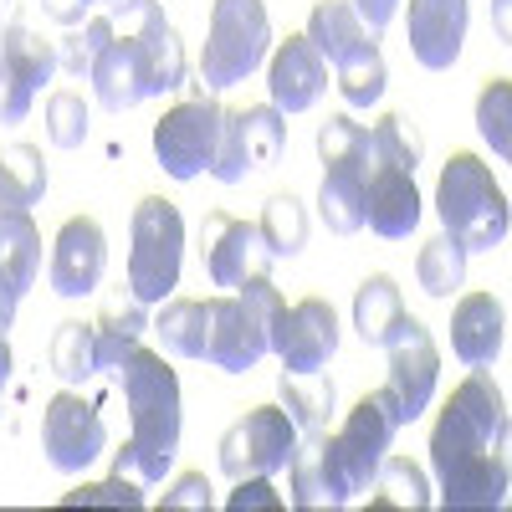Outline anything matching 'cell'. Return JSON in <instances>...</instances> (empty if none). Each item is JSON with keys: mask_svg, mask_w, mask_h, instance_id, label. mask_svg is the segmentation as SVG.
<instances>
[{"mask_svg": "<svg viewBox=\"0 0 512 512\" xmlns=\"http://www.w3.org/2000/svg\"><path fill=\"white\" fill-rule=\"evenodd\" d=\"M272 16L262 0H210V31L200 52V82L210 93L236 88L267 62Z\"/></svg>", "mask_w": 512, "mask_h": 512, "instance_id": "7", "label": "cell"}, {"mask_svg": "<svg viewBox=\"0 0 512 512\" xmlns=\"http://www.w3.org/2000/svg\"><path fill=\"white\" fill-rule=\"evenodd\" d=\"M379 349L390 354V379H384V390L395 395L400 420L410 425V420L425 415V405H431V395H436V379H441L436 338H431V328H425L420 318L405 313V318L390 328V338H384Z\"/></svg>", "mask_w": 512, "mask_h": 512, "instance_id": "13", "label": "cell"}, {"mask_svg": "<svg viewBox=\"0 0 512 512\" xmlns=\"http://www.w3.org/2000/svg\"><path fill=\"white\" fill-rule=\"evenodd\" d=\"M400 425L405 420H400L395 395L390 390H369V395L354 400V410L344 415V425L328 436L333 441V456H338V466H344V477H349L354 492H369V482L379 472V461L390 456V441H395Z\"/></svg>", "mask_w": 512, "mask_h": 512, "instance_id": "10", "label": "cell"}, {"mask_svg": "<svg viewBox=\"0 0 512 512\" xmlns=\"http://www.w3.org/2000/svg\"><path fill=\"white\" fill-rule=\"evenodd\" d=\"M287 144V113H277L272 103L256 108H226L221 113V139H216V159L210 175L221 185H241L251 169H267Z\"/></svg>", "mask_w": 512, "mask_h": 512, "instance_id": "11", "label": "cell"}, {"mask_svg": "<svg viewBox=\"0 0 512 512\" xmlns=\"http://www.w3.org/2000/svg\"><path fill=\"white\" fill-rule=\"evenodd\" d=\"M175 359H205L210 344V297H164L159 318L149 323Z\"/></svg>", "mask_w": 512, "mask_h": 512, "instance_id": "25", "label": "cell"}, {"mask_svg": "<svg viewBox=\"0 0 512 512\" xmlns=\"http://www.w3.org/2000/svg\"><path fill=\"white\" fill-rule=\"evenodd\" d=\"M303 36L318 47V57H323L328 67H338L349 52H359L364 41H369V31H364V21H359V11H354V0H318Z\"/></svg>", "mask_w": 512, "mask_h": 512, "instance_id": "27", "label": "cell"}, {"mask_svg": "<svg viewBox=\"0 0 512 512\" xmlns=\"http://www.w3.org/2000/svg\"><path fill=\"white\" fill-rule=\"evenodd\" d=\"M507 344V318L492 292H466L451 313V349L466 369H492Z\"/></svg>", "mask_w": 512, "mask_h": 512, "instance_id": "22", "label": "cell"}, {"mask_svg": "<svg viewBox=\"0 0 512 512\" xmlns=\"http://www.w3.org/2000/svg\"><path fill=\"white\" fill-rule=\"evenodd\" d=\"M318 159H323V185H318V216L333 236L364 231V123L349 113H333L318 128Z\"/></svg>", "mask_w": 512, "mask_h": 512, "instance_id": "8", "label": "cell"}, {"mask_svg": "<svg viewBox=\"0 0 512 512\" xmlns=\"http://www.w3.org/2000/svg\"><path fill=\"white\" fill-rule=\"evenodd\" d=\"M11 369H16V359H11V338H6V328H0V405H6V384H11Z\"/></svg>", "mask_w": 512, "mask_h": 512, "instance_id": "46", "label": "cell"}, {"mask_svg": "<svg viewBox=\"0 0 512 512\" xmlns=\"http://www.w3.org/2000/svg\"><path fill=\"white\" fill-rule=\"evenodd\" d=\"M221 103L205 93V82L175 103L159 123H154V159L169 180H200L210 159H216V139H221Z\"/></svg>", "mask_w": 512, "mask_h": 512, "instance_id": "9", "label": "cell"}, {"mask_svg": "<svg viewBox=\"0 0 512 512\" xmlns=\"http://www.w3.org/2000/svg\"><path fill=\"white\" fill-rule=\"evenodd\" d=\"M144 333H149V308L139 303L134 292H128V297H113V303L98 313V323H93L98 374H103V369H118L123 354H134V349L144 344Z\"/></svg>", "mask_w": 512, "mask_h": 512, "instance_id": "24", "label": "cell"}, {"mask_svg": "<svg viewBox=\"0 0 512 512\" xmlns=\"http://www.w3.org/2000/svg\"><path fill=\"white\" fill-rule=\"evenodd\" d=\"M0 52H6V57L26 72L31 88L52 82V72H57V41H47L41 31H31V26H21V21H11L6 31H0Z\"/></svg>", "mask_w": 512, "mask_h": 512, "instance_id": "36", "label": "cell"}, {"mask_svg": "<svg viewBox=\"0 0 512 512\" xmlns=\"http://www.w3.org/2000/svg\"><path fill=\"white\" fill-rule=\"evenodd\" d=\"M287 477H292V507L297 512H338L354 502V487L344 477V466L333 456L328 431H297V446L287 456Z\"/></svg>", "mask_w": 512, "mask_h": 512, "instance_id": "17", "label": "cell"}, {"mask_svg": "<svg viewBox=\"0 0 512 512\" xmlns=\"http://www.w3.org/2000/svg\"><path fill=\"white\" fill-rule=\"evenodd\" d=\"M210 507H216V487H210L205 472H185L159 497V512H210Z\"/></svg>", "mask_w": 512, "mask_h": 512, "instance_id": "42", "label": "cell"}, {"mask_svg": "<svg viewBox=\"0 0 512 512\" xmlns=\"http://www.w3.org/2000/svg\"><path fill=\"white\" fill-rule=\"evenodd\" d=\"M477 134L492 144L497 159L512 154V82L487 77V88L477 93Z\"/></svg>", "mask_w": 512, "mask_h": 512, "instance_id": "38", "label": "cell"}, {"mask_svg": "<svg viewBox=\"0 0 512 512\" xmlns=\"http://www.w3.org/2000/svg\"><path fill=\"white\" fill-rule=\"evenodd\" d=\"M11 6H16V0H0V31L11 26Z\"/></svg>", "mask_w": 512, "mask_h": 512, "instance_id": "49", "label": "cell"}, {"mask_svg": "<svg viewBox=\"0 0 512 512\" xmlns=\"http://www.w3.org/2000/svg\"><path fill=\"white\" fill-rule=\"evenodd\" d=\"M200 262H205V277L210 287H241L251 277H272V262L277 256L267 251L262 231L251 221H236L231 210H210L205 226H200Z\"/></svg>", "mask_w": 512, "mask_h": 512, "instance_id": "14", "label": "cell"}, {"mask_svg": "<svg viewBox=\"0 0 512 512\" xmlns=\"http://www.w3.org/2000/svg\"><path fill=\"white\" fill-rule=\"evenodd\" d=\"M41 272V231L31 210H0V292L21 303Z\"/></svg>", "mask_w": 512, "mask_h": 512, "instance_id": "23", "label": "cell"}, {"mask_svg": "<svg viewBox=\"0 0 512 512\" xmlns=\"http://www.w3.org/2000/svg\"><path fill=\"white\" fill-rule=\"evenodd\" d=\"M108 446V431H103V415L93 400H82L77 390H62L47 400V415H41V451L57 472H82L93 466Z\"/></svg>", "mask_w": 512, "mask_h": 512, "instance_id": "15", "label": "cell"}, {"mask_svg": "<svg viewBox=\"0 0 512 512\" xmlns=\"http://www.w3.org/2000/svg\"><path fill=\"white\" fill-rule=\"evenodd\" d=\"M256 231H262V241H267V251L277 256V262H282V256H297L308 246V210H303V200H297V195H272L262 205Z\"/></svg>", "mask_w": 512, "mask_h": 512, "instance_id": "34", "label": "cell"}, {"mask_svg": "<svg viewBox=\"0 0 512 512\" xmlns=\"http://www.w3.org/2000/svg\"><path fill=\"white\" fill-rule=\"evenodd\" d=\"M123 405H128V441L113 451V477H128L139 487L164 482V472L175 466L180 431H185V405H180V379L164 364V354H149L144 344L134 354H123L118 364Z\"/></svg>", "mask_w": 512, "mask_h": 512, "instance_id": "2", "label": "cell"}, {"mask_svg": "<svg viewBox=\"0 0 512 512\" xmlns=\"http://www.w3.org/2000/svg\"><path fill=\"white\" fill-rule=\"evenodd\" d=\"M492 11H497V36L507 41V0H492Z\"/></svg>", "mask_w": 512, "mask_h": 512, "instance_id": "48", "label": "cell"}, {"mask_svg": "<svg viewBox=\"0 0 512 512\" xmlns=\"http://www.w3.org/2000/svg\"><path fill=\"white\" fill-rule=\"evenodd\" d=\"M364 144H369V159L379 164H400V169H420V154H425V139L415 134V123L405 113H384L374 128H364Z\"/></svg>", "mask_w": 512, "mask_h": 512, "instance_id": "35", "label": "cell"}, {"mask_svg": "<svg viewBox=\"0 0 512 512\" xmlns=\"http://www.w3.org/2000/svg\"><path fill=\"white\" fill-rule=\"evenodd\" d=\"M47 195V159L31 144L0 149V210H31Z\"/></svg>", "mask_w": 512, "mask_h": 512, "instance_id": "29", "label": "cell"}, {"mask_svg": "<svg viewBox=\"0 0 512 512\" xmlns=\"http://www.w3.org/2000/svg\"><path fill=\"white\" fill-rule=\"evenodd\" d=\"M251 507H272V512L282 507V497L272 492V482H267V477H241V482H236V492L226 497V512H251Z\"/></svg>", "mask_w": 512, "mask_h": 512, "instance_id": "43", "label": "cell"}, {"mask_svg": "<svg viewBox=\"0 0 512 512\" xmlns=\"http://www.w3.org/2000/svg\"><path fill=\"white\" fill-rule=\"evenodd\" d=\"M297 446V425L282 405H251L231 431L221 436V472L231 482L241 477H272L287 466Z\"/></svg>", "mask_w": 512, "mask_h": 512, "instance_id": "12", "label": "cell"}, {"mask_svg": "<svg viewBox=\"0 0 512 512\" xmlns=\"http://www.w3.org/2000/svg\"><path fill=\"white\" fill-rule=\"evenodd\" d=\"M282 313V292L272 277H251L236 292L210 297V344L205 364H216L226 374H251L272 354V318Z\"/></svg>", "mask_w": 512, "mask_h": 512, "instance_id": "5", "label": "cell"}, {"mask_svg": "<svg viewBox=\"0 0 512 512\" xmlns=\"http://www.w3.org/2000/svg\"><path fill=\"white\" fill-rule=\"evenodd\" d=\"M108 272V236L93 216H72L62 221L57 241H52V267H47V282L57 297H88L98 292Z\"/></svg>", "mask_w": 512, "mask_h": 512, "instance_id": "18", "label": "cell"}, {"mask_svg": "<svg viewBox=\"0 0 512 512\" xmlns=\"http://www.w3.org/2000/svg\"><path fill=\"white\" fill-rule=\"evenodd\" d=\"M369 159V144H364ZM364 226L384 241H405L420 226V190L415 175L400 164H379L369 159V175H364Z\"/></svg>", "mask_w": 512, "mask_h": 512, "instance_id": "20", "label": "cell"}, {"mask_svg": "<svg viewBox=\"0 0 512 512\" xmlns=\"http://www.w3.org/2000/svg\"><path fill=\"white\" fill-rule=\"evenodd\" d=\"M436 216L466 251H497L512 231V210L492 164L477 154H451L436 185Z\"/></svg>", "mask_w": 512, "mask_h": 512, "instance_id": "4", "label": "cell"}, {"mask_svg": "<svg viewBox=\"0 0 512 512\" xmlns=\"http://www.w3.org/2000/svg\"><path fill=\"white\" fill-rule=\"evenodd\" d=\"M272 354L282 359L287 374H313L328 369V359L338 354V313L323 297H303V303H282V313L272 318Z\"/></svg>", "mask_w": 512, "mask_h": 512, "instance_id": "16", "label": "cell"}, {"mask_svg": "<svg viewBox=\"0 0 512 512\" xmlns=\"http://www.w3.org/2000/svg\"><path fill=\"white\" fill-rule=\"evenodd\" d=\"M466 21H472V0H410L405 36L415 62L425 72H451L466 41Z\"/></svg>", "mask_w": 512, "mask_h": 512, "instance_id": "19", "label": "cell"}, {"mask_svg": "<svg viewBox=\"0 0 512 512\" xmlns=\"http://www.w3.org/2000/svg\"><path fill=\"white\" fill-rule=\"evenodd\" d=\"M277 395H282V410L292 415L297 431H328L333 420V405H338V384L333 374L313 369V374H277Z\"/></svg>", "mask_w": 512, "mask_h": 512, "instance_id": "26", "label": "cell"}, {"mask_svg": "<svg viewBox=\"0 0 512 512\" xmlns=\"http://www.w3.org/2000/svg\"><path fill=\"white\" fill-rule=\"evenodd\" d=\"M333 72H338V98H344L349 108H374L384 98V82H390V67H384V52L374 47V36L359 52H349Z\"/></svg>", "mask_w": 512, "mask_h": 512, "instance_id": "33", "label": "cell"}, {"mask_svg": "<svg viewBox=\"0 0 512 512\" xmlns=\"http://www.w3.org/2000/svg\"><path fill=\"white\" fill-rule=\"evenodd\" d=\"M62 507H144V487L128 477H108L93 487H72L62 492Z\"/></svg>", "mask_w": 512, "mask_h": 512, "instance_id": "40", "label": "cell"}, {"mask_svg": "<svg viewBox=\"0 0 512 512\" xmlns=\"http://www.w3.org/2000/svg\"><path fill=\"white\" fill-rule=\"evenodd\" d=\"M400 318H405V297H400L395 277H390V272L364 277V282H359V292H354V328H359L364 344H374V349H379Z\"/></svg>", "mask_w": 512, "mask_h": 512, "instance_id": "28", "label": "cell"}, {"mask_svg": "<svg viewBox=\"0 0 512 512\" xmlns=\"http://www.w3.org/2000/svg\"><path fill=\"white\" fill-rule=\"evenodd\" d=\"M374 497L369 507H405V512H425L436 497H431V482H425V472L410 461V456H384L379 472H374Z\"/></svg>", "mask_w": 512, "mask_h": 512, "instance_id": "31", "label": "cell"}, {"mask_svg": "<svg viewBox=\"0 0 512 512\" xmlns=\"http://www.w3.org/2000/svg\"><path fill=\"white\" fill-rule=\"evenodd\" d=\"M267 93L277 113H308L328 93V62L308 36H287L277 41L272 67H267Z\"/></svg>", "mask_w": 512, "mask_h": 512, "instance_id": "21", "label": "cell"}, {"mask_svg": "<svg viewBox=\"0 0 512 512\" xmlns=\"http://www.w3.org/2000/svg\"><path fill=\"white\" fill-rule=\"evenodd\" d=\"M425 451L446 512H497L507 502V400L487 369L451 390Z\"/></svg>", "mask_w": 512, "mask_h": 512, "instance_id": "1", "label": "cell"}, {"mask_svg": "<svg viewBox=\"0 0 512 512\" xmlns=\"http://www.w3.org/2000/svg\"><path fill=\"white\" fill-rule=\"evenodd\" d=\"M108 41H113V21L108 16H88L82 26H67V36L57 41V67L67 77H88Z\"/></svg>", "mask_w": 512, "mask_h": 512, "instance_id": "37", "label": "cell"}, {"mask_svg": "<svg viewBox=\"0 0 512 512\" xmlns=\"http://www.w3.org/2000/svg\"><path fill=\"white\" fill-rule=\"evenodd\" d=\"M88 128H93V108H88V98H82V93L57 88L47 98V139L57 149H77L82 139H88Z\"/></svg>", "mask_w": 512, "mask_h": 512, "instance_id": "39", "label": "cell"}, {"mask_svg": "<svg viewBox=\"0 0 512 512\" xmlns=\"http://www.w3.org/2000/svg\"><path fill=\"white\" fill-rule=\"evenodd\" d=\"M466 251L451 231H441V236H431L420 246V256H415V277H420V292L425 297H436V303H446L451 292H461V282H466Z\"/></svg>", "mask_w": 512, "mask_h": 512, "instance_id": "30", "label": "cell"}, {"mask_svg": "<svg viewBox=\"0 0 512 512\" xmlns=\"http://www.w3.org/2000/svg\"><path fill=\"white\" fill-rule=\"evenodd\" d=\"M31 98H36V88L26 82V72L0 52V123H21L31 113Z\"/></svg>", "mask_w": 512, "mask_h": 512, "instance_id": "41", "label": "cell"}, {"mask_svg": "<svg viewBox=\"0 0 512 512\" xmlns=\"http://www.w3.org/2000/svg\"><path fill=\"white\" fill-rule=\"evenodd\" d=\"M11 318H16V303H11L6 292H0V328H11Z\"/></svg>", "mask_w": 512, "mask_h": 512, "instance_id": "47", "label": "cell"}, {"mask_svg": "<svg viewBox=\"0 0 512 512\" xmlns=\"http://www.w3.org/2000/svg\"><path fill=\"white\" fill-rule=\"evenodd\" d=\"M180 262H185V221L175 200L144 195L134 205V221H128V292L144 308H159L180 287Z\"/></svg>", "mask_w": 512, "mask_h": 512, "instance_id": "6", "label": "cell"}, {"mask_svg": "<svg viewBox=\"0 0 512 512\" xmlns=\"http://www.w3.org/2000/svg\"><path fill=\"white\" fill-rule=\"evenodd\" d=\"M93 6H98V0H93Z\"/></svg>", "mask_w": 512, "mask_h": 512, "instance_id": "50", "label": "cell"}, {"mask_svg": "<svg viewBox=\"0 0 512 512\" xmlns=\"http://www.w3.org/2000/svg\"><path fill=\"white\" fill-rule=\"evenodd\" d=\"M41 11H47L52 21H62V26H82L88 11H93V0H41Z\"/></svg>", "mask_w": 512, "mask_h": 512, "instance_id": "45", "label": "cell"}, {"mask_svg": "<svg viewBox=\"0 0 512 512\" xmlns=\"http://www.w3.org/2000/svg\"><path fill=\"white\" fill-rule=\"evenodd\" d=\"M88 82L108 113H128L144 98H164V93L185 88V47H180L175 26L154 21L144 31H113Z\"/></svg>", "mask_w": 512, "mask_h": 512, "instance_id": "3", "label": "cell"}, {"mask_svg": "<svg viewBox=\"0 0 512 512\" xmlns=\"http://www.w3.org/2000/svg\"><path fill=\"white\" fill-rule=\"evenodd\" d=\"M354 11H359V21H364V31L379 41V31L395 21V11H400V0H354Z\"/></svg>", "mask_w": 512, "mask_h": 512, "instance_id": "44", "label": "cell"}, {"mask_svg": "<svg viewBox=\"0 0 512 512\" xmlns=\"http://www.w3.org/2000/svg\"><path fill=\"white\" fill-rule=\"evenodd\" d=\"M52 374L67 384V390H82L98 374V344H93V323H57L52 333Z\"/></svg>", "mask_w": 512, "mask_h": 512, "instance_id": "32", "label": "cell"}]
</instances>
